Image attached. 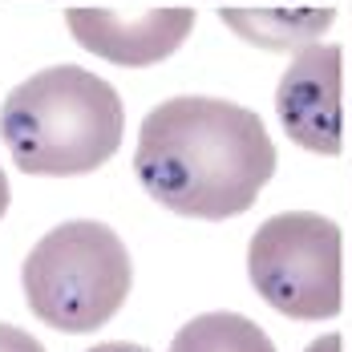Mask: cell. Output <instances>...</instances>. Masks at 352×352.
Listing matches in <instances>:
<instances>
[{
	"instance_id": "obj_1",
	"label": "cell",
	"mask_w": 352,
	"mask_h": 352,
	"mask_svg": "<svg viewBox=\"0 0 352 352\" xmlns=\"http://www.w3.org/2000/svg\"><path fill=\"white\" fill-rule=\"evenodd\" d=\"M142 190L186 219H235L276 175L259 113L223 98H170L146 113L134 150Z\"/></svg>"
},
{
	"instance_id": "obj_9",
	"label": "cell",
	"mask_w": 352,
	"mask_h": 352,
	"mask_svg": "<svg viewBox=\"0 0 352 352\" xmlns=\"http://www.w3.org/2000/svg\"><path fill=\"white\" fill-rule=\"evenodd\" d=\"M0 352H45L41 340L29 336L25 328H12V324H0Z\"/></svg>"
},
{
	"instance_id": "obj_8",
	"label": "cell",
	"mask_w": 352,
	"mask_h": 352,
	"mask_svg": "<svg viewBox=\"0 0 352 352\" xmlns=\"http://www.w3.org/2000/svg\"><path fill=\"white\" fill-rule=\"evenodd\" d=\"M170 352H276V344L239 312H203L175 332Z\"/></svg>"
},
{
	"instance_id": "obj_4",
	"label": "cell",
	"mask_w": 352,
	"mask_h": 352,
	"mask_svg": "<svg viewBox=\"0 0 352 352\" xmlns=\"http://www.w3.org/2000/svg\"><path fill=\"white\" fill-rule=\"evenodd\" d=\"M255 292L292 320H332L340 312V227L316 211L272 214L247 247Z\"/></svg>"
},
{
	"instance_id": "obj_7",
	"label": "cell",
	"mask_w": 352,
	"mask_h": 352,
	"mask_svg": "<svg viewBox=\"0 0 352 352\" xmlns=\"http://www.w3.org/2000/svg\"><path fill=\"white\" fill-rule=\"evenodd\" d=\"M227 29L267 53H300L332 29L336 8H223Z\"/></svg>"
},
{
	"instance_id": "obj_3",
	"label": "cell",
	"mask_w": 352,
	"mask_h": 352,
	"mask_svg": "<svg viewBox=\"0 0 352 352\" xmlns=\"http://www.w3.org/2000/svg\"><path fill=\"white\" fill-rule=\"evenodd\" d=\"M21 283L29 312L41 324L81 336L122 312L134 283V267L113 227L94 219H73L53 227L29 251Z\"/></svg>"
},
{
	"instance_id": "obj_10",
	"label": "cell",
	"mask_w": 352,
	"mask_h": 352,
	"mask_svg": "<svg viewBox=\"0 0 352 352\" xmlns=\"http://www.w3.org/2000/svg\"><path fill=\"white\" fill-rule=\"evenodd\" d=\"M340 349H344V340H340L336 332H328V336H320V340H312V344H308L304 352H340Z\"/></svg>"
},
{
	"instance_id": "obj_2",
	"label": "cell",
	"mask_w": 352,
	"mask_h": 352,
	"mask_svg": "<svg viewBox=\"0 0 352 352\" xmlns=\"http://www.w3.org/2000/svg\"><path fill=\"white\" fill-rule=\"evenodd\" d=\"M126 109L118 89L81 65H49L0 106V138L25 175H94L122 146Z\"/></svg>"
},
{
	"instance_id": "obj_6",
	"label": "cell",
	"mask_w": 352,
	"mask_h": 352,
	"mask_svg": "<svg viewBox=\"0 0 352 352\" xmlns=\"http://www.w3.org/2000/svg\"><path fill=\"white\" fill-rule=\"evenodd\" d=\"M73 41L122 69H146L182 49L195 29V8H150L138 16H122L109 8H69L65 12Z\"/></svg>"
},
{
	"instance_id": "obj_12",
	"label": "cell",
	"mask_w": 352,
	"mask_h": 352,
	"mask_svg": "<svg viewBox=\"0 0 352 352\" xmlns=\"http://www.w3.org/2000/svg\"><path fill=\"white\" fill-rule=\"evenodd\" d=\"M8 211V175H4V166H0V219Z\"/></svg>"
},
{
	"instance_id": "obj_5",
	"label": "cell",
	"mask_w": 352,
	"mask_h": 352,
	"mask_svg": "<svg viewBox=\"0 0 352 352\" xmlns=\"http://www.w3.org/2000/svg\"><path fill=\"white\" fill-rule=\"evenodd\" d=\"M340 45H304L292 65L283 69L276 89V113H280L287 138L312 154L336 158L344 150V106H340Z\"/></svg>"
},
{
	"instance_id": "obj_11",
	"label": "cell",
	"mask_w": 352,
	"mask_h": 352,
	"mask_svg": "<svg viewBox=\"0 0 352 352\" xmlns=\"http://www.w3.org/2000/svg\"><path fill=\"white\" fill-rule=\"evenodd\" d=\"M89 352H150L142 344H130V340H109V344H94Z\"/></svg>"
}]
</instances>
